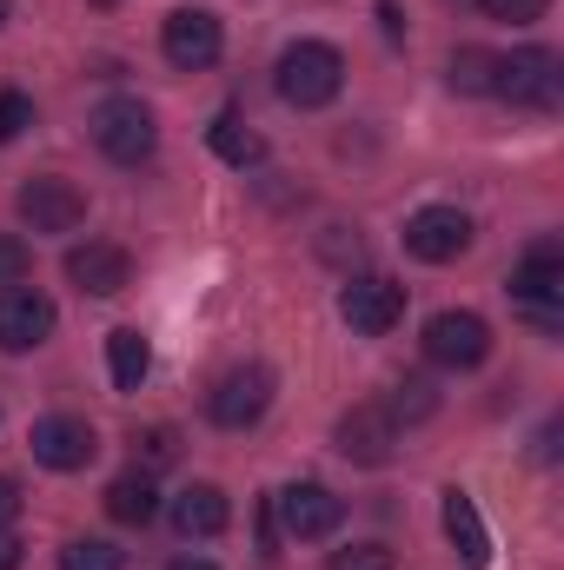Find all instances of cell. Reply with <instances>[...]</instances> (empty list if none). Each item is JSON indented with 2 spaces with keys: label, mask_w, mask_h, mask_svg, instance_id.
<instances>
[{
  "label": "cell",
  "mask_w": 564,
  "mask_h": 570,
  "mask_svg": "<svg viewBox=\"0 0 564 570\" xmlns=\"http://www.w3.org/2000/svg\"><path fill=\"white\" fill-rule=\"evenodd\" d=\"M492 20H512V27H525V20H545V7L552 0H478Z\"/></svg>",
  "instance_id": "cell-27"
},
{
  "label": "cell",
  "mask_w": 564,
  "mask_h": 570,
  "mask_svg": "<svg viewBox=\"0 0 564 570\" xmlns=\"http://www.w3.org/2000/svg\"><path fill=\"white\" fill-rule=\"evenodd\" d=\"M492 94L512 100V107H532V114L558 107V53H552V47L498 53V87H492Z\"/></svg>",
  "instance_id": "cell-4"
},
{
  "label": "cell",
  "mask_w": 564,
  "mask_h": 570,
  "mask_svg": "<svg viewBox=\"0 0 564 570\" xmlns=\"http://www.w3.org/2000/svg\"><path fill=\"white\" fill-rule=\"evenodd\" d=\"M87 134H94V146H100L114 166H140V159H153V146H159L153 107L127 100V94L100 100V107H94V120H87Z\"/></svg>",
  "instance_id": "cell-2"
},
{
  "label": "cell",
  "mask_w": 564,
  "mask_h": 570,
  "mask_svg": "<svg viewBox=\"0 0 564 570\" xmlns=\"http://www.w3.org/2000/svg\"><path fill=\"white\" fill-rule=\"evenodd\" d=\"M445 538H451V551H458V564H465V570H485V564H492V531H485L478 504H471L458 484L445 491Z\"/></svg>",
  "instance_id": "cell-16"
},
{
  "label": "cell",
  "mask_w": 564,
  "mask_h": 570,
  "mask_svg": "<svg viewBox=\"0 0 564 570\" xmlns=\"http://www.w3.org/2000/svg\"><path fill=\"white\" fill-rule=\"evenodd\" d=\"M406 253L425 266H451L458 253H471V219L458 206H419L406 219Z\"/></svg>",
  "instance_id": "cell-10"
},
{
  "label": "cell",
  "mask_w": 564,
  "mask_h": 570,
  "mask_svg": "<svg viewBox=\"0 0 564 570\" xmlns=\"http://www.w3.org/2000/svg\"><path fill=\"white\" fill-rule=\"evenodd\" d=\"M280 100L285 107H299V114H312V107H332L339 100V87H346V60H339V47H325V40H292L280 53Z\"/></svg>",
  "instance_id": "cell-1"
},
{
  "label": "cell",
  "mask_w": 564,
  "mask_h": 570,
  "mask_svg": "<svg viewBox=\"0 0 564 570\" xmlns=\"http://www.w3.org/2000/svg\"><path fill=\"white\" fill-rule=\"evenodd\" d=\"M220 47H226V33H220V20H213L206 7H179V13H166V27H159V53H166L179 73H206V67L220 60Z\"/></svg>",
  "instance_id": "cell-7"
},
{
  "label": "cell",
  "mask_w": 564,
  "mask_h": 570,
  "mask_svg": "<svg viewBox=\"0 0 564 570\" xmlns=\"http://www.w3.org/2000/svg\"><path fill=\"white\" fill-rule=\"evenodd\" d=\"M166 570H220V564H206V558H173Z\"/></svg>",
  "instance_id": "cell-31"
},
{
  "label": "cell",
  "mask_w": 564,
  "mask_h": 570,
  "mask_svg": "<svg viewBox=\"0 0 564 570\" xmlns=\"http://www.w3.org/2000/svg\"><path fill=\"white\" fill-rule=\"evenodd\" d=\"M332 570H392V551L386 544H352V551H339Z\"/></svg>",
  "instance_id": "cell-28"
},
{
  "label": "cell",
  "mask_w": 564,
  "mask_h": 570,
  "mask_svg": "<svg viewBox=\"0 0 564 570\" xmlns=\"http://www.w3.org/2000/svg\"><path fill=\"white\" fill-rule=\"evenodd\" d=\"M392 419H406V425H419L438 412V392H431V379H399V392H392V405H386Z\"/></svg>",
  "instance_id": "cell-24"
},
{
  "label": "cell",
  "mask_w": 564,
  "mask_h": 570,
  "mask_svg": "<svg viewBox=\"0 0 564 570\" xmlns=\"http://www.w3.org/2000/svg\"><path fill=\"white\" fill-rule=\"evenodd\" d=\"M512 298H518L545 332H558V312H564V253H558V239H538V246H532V259L512 273Z\"/></svg>",
  "instance_id": "cell-6"
},
{
  "label": "cell",
  "mask_w": 564,
  "mask_h": 570,
  "mask_svg": "<svg viewBox=\"0 0 564 570\" xmlns=\"http://www.w3.org/2000/svg\"><path fill=\"white\" fill-rule=\"evenodd\" d=\"M60 570H127V551L107 538H74L60 544Z\"/></svg>",
  "instance_id": "cell-22"
},
{
  "label": "cell",
  "mask_w": 564,
  "mask_h": 570,
  "mask_svg": "<svg viewBox=\"0 0 564 570\" xmlns=\"http://www.w3.org/2000/svg\"><path fill=\"white\" fill-rule=\"evenodd\" d=\"M451 87L458 94H492L498 87V53L492 47H458L451 53Z\"/></svg>",
  "instance_id": "cell-21"
},
{
  "label": "cell",
  "mask_w": 564,
  "mask_h": 570,
  "mask_svg": "<svg viewBox=\"0 0 564 570\" xmlns=\"http://www.w3.org/2000/svg\"><path fill=\"white\" fill-rule=\"evenodd\" d=\"M206 140H213V153H220L226 166H260V159H266V140H260L240 114H220V120L206 127Z\"/></svg>",
  "instance_id": "cell-20"
},
{
  "label": "cell",
  "mask_w": 564,
  "mask_h": 570,
  "mask_svg": "<svg viewBox=\"0 0 564 570\" xmlns=\"http://www.w3.org/2000/svg\"><path fill=\"white\" fill-rule=\"evenodd\" d=\"M425 358L445 372H471L492 358V325L478 312H438V318H425Z\"/></svg>",
  "instance_id": "cell-5"
},
{
  "label": "cell",
  "mask_w": 564,
  "mask_h": 570,
  "mask_svg": "<svg viewBox=\"0 0 564 570\" xmlns=\"http://www.w3.org/2000/svg\"><path fill=\"white\" fill-rule=\"evenodd\" d=\"M54 325H60V312H54L47 292H33V285H7V292H0V352L20 358V352L47 345Z\"/></svg>",
  "instance_id": "cell-8"
},
{
  "label": "cell",
  "mask_w": 564,
  "mask_h": 570,
  "mask_svg": "<svg viewBox=\"0 0 564 570\" xmlns=\"http://www.w3.org/2000/svg\"><path fill=\"white\" fill-rule=\"evenodd\" d=\"M226 524H233V504H226L220 484H186L173 498V531L179 538H220Z\"/></svg>",
  "instance_id": "cell-17"
},
{
  "label": "cell",
  "mask_w": 564,
  "mask_h": 570,
  "mask_svg": "<svg viewBox=\"0 0 564 570\" xmlns=\"http://www.w3.org/2000/svg\"><path fill=\"white\" fill-rule=\"evenodd\" d=\"M173 458H179V431L173 425H146L140 438H134V464H140V471H166Z\"/></svg>",
  "instance_id": "cell-23"
},
{
  "label": "cell",
  "mask_w": 564,
  "mask_h": 570,
  "mask_svg": "<svg viewBox=\"0 0 564 570\" xmlns=\"http://www.w3.org/2000/svg\"><path fill=\"white\" fill-rule=\"evenodd\" d=\"M27 127H33V100L7 87V94H0V146H7V140H20Z\"/></svg>",
  "instance_id": "cell-26"
},
{
  "label": "cell",
  "mask_w": 564,
  "mask_h": 570,
  "mask_svg": "<svg viewBox=\"0 0 564 570\" xmlns=\"http://www.w3.org/2000/svg\"><path fill=\"white\" fill-rule=\"evenodd\" d=\"M107 518L114 524H153L159 518V491H153V471H120L114 484H107Z\"/></svg>",
  "instance_id": "cell-18"
},
{
  "label": "cell",
  "mask_w": 564,
  "mask_h": 570,
  "mask_svg": "<svg viewBox=\"0 0 564 570\" xmlns=\"http://www.w3.org/2000/svg\"><path fill=\"white\" fill-rule=\"evenodd\" d=\"M27 273H33V253H27V239L0 233V292H7V285H27Z\"/></svg>",
  "instance_id": "cell-25"
},
{
  "label": "cell",
  "mask_w": 564,
  "mask_h": 570,
  "mask_svg": "<svg viewBox=\"0 0 564 570\" xmlns=\"http://www.w3.org/2000/svg\"><path fill=\"white\" fill-rule=\"evenodd\" d=\"M0 27H7V0H0Z\"/></svg>",
  "instance_id": "cell-32"
},
{
  "label": "cell",
  "mask_w": 564,
  "mask_h": 570,
  "mask_svg": "<svg viewBox=\"0 0 564 570\" xmlns=\"http://www.w3.org/2000/svg\"><path fill=\"white\" fill-rule=\"evenodd\" d=\"M13 518H20V484H13V478H0V531H7Z\"/></svg>",
  "instance_id": "cell-29"
},
{
  "label": "cell",
  "mask_w": 564,
  "mask_h": 570,
  "mask_svg": "<svg viewBox=\"0 0 564 570\" xmlns=\"http://www.w3.org/2000/svg\"><path fill=\"white\" fill-rule=\"evenodd\" d=\"M67 279L80 285V292H94V298H114V292L134 285V259L120 246H107V239H87V246L67 253Z\"/></svg>",
  "instance_id": "cell-15"
},
{
  "label": "cell",
  "mask_w": 564,
  "mask_h": 570,
  "mask_svg": "<svg viewBox=\"0 0 564 570\" xmlns=\"http://www.w3.org/2000/svg\"><path fill=\"white\" fill-rule=\"evenodd\" d=\"M13 213H20L33 233H74V226L87 219V199H80V186H74V179L40 173V179H27V186H20Z\"/></svg>",
  "instance_id": "cell-11"
},
{
  "label": "cell",
  "mask_w": 564,
  "mask_h": 570,
  "mask_svg": "<svg viewBox=\"0 0 564 570\" xmlns=\"http://www.w3.org/2000/svg\"><path fill=\"white\" fill-rule=\"evenodd\" d=\"M0 570H20V544H13L7 531H0Z\"/></svg>",
  "instance_id": "cell-30"
},
{
  "label": "cell",
  "mask_w": 564,
  "mask_h": 570,
  "mask_svg": "<svg viewBox=\"0 0 564 570\" xmlns=\"http://www.w3.org/2000/svg\"><path fill=\"white\" fill-rule=\"evenodd\" d=\"M107 372H114V385H120V392H140V385H146V372H153V345H146L140 325L107 332Z\"/></svg>",
  "instance_id": "cell-19"
},
{
  "label": "cell",
  "mask_w": 564,
  "mask_h": 570,
  "mask_svg": "<svg viewBox=\"0 0 564 570\" xmlns=\"http://www.w3.org/2000/svg\"><path fill=\"white\" fill-rule=\"evenodd\" d=\"M27 444H33V458H40L47 471H87V464H94V451H100L94 425H87V419H67V412L40 419Z\"/></svg>",
  "instance_id": "cell-13"
},
{
  "label": "cell",
  "mask_w": 564,
  "mask_h": 570,
  "mask_svg": "<svg viewBox=\"0 0 564 570\" xmlns=\"http://www.w3.org/2000/svg\"><path fill=\"white\" fill-rule=\"evenodd\" d=\"M273 365H233L213 392H206V419L220 431H246L266 419V405H273Z\"/></svg>",
  "instance_id": "cell-3"
},
{
  "label": "cell",
  "mask_w": 564,
  "mask_h": 570,
  "mask_svg": "<svg viewBox=\"0 0 564 570\" xmlns=\"http://www.w3.org/2000/svg\"><path fill=\"white\" fill-rule=\"evenodd\" d=\"M339 318L359 332V338H386L399 318H406V285L399 279H352L346 292H339Z\"/></svg>",
  "instance_id": "cell-9"
},
{
  "label": "cell",
  "mask_w": 564,
  "mask_h": 570,
  "mask_svg": "<svg viewBox=\"0 0 564 570\" xmlns=\"http://www.w3.org/2000/svg\"><path fill=\"white\" fill-rule=\"evenodd\" d=\"M273 511H280L285 538H332L339 531V518H346V504L325 491V484H285L280 498H273Z\"/></svg>",
  "instance_id": "cell-14"
},
{
  "label": "cell",
  "mask_w": 564,
  "mask_h": 570,
  "mask_svg": "<svg viewBox=\"0 0 564 570\" xmlns=\"http://www.w3.org/2000/svg\"><path fill=\"white\" fill-rule=\"evenodd\" d=\"M399 451V419L386 405H352L339 419V458L346 464H386Z\"/></svg>",
  "instance_id": "cell-12"
}]
</instances>
